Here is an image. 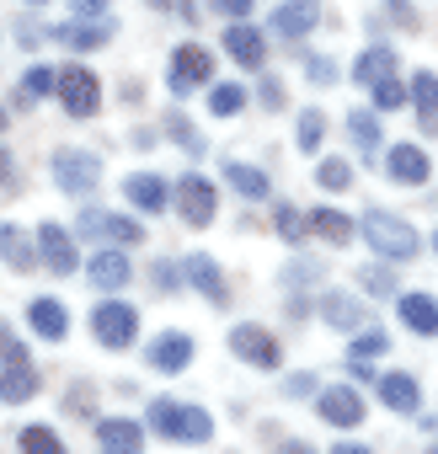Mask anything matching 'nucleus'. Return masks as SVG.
<instances>
[{
	"instance_id": "obj_8",
	"label": "nucleus",
	"mask_w": 438,
	"mask_h": 454,
	"mask_svg": "<svg viewBox=\"0 0 438 454\" xmlns=\"http://www.w3.org/2000/svg\"><path fill=\"white\" fill-rule=\"evenodd\" d=\"M214 208H219V192H214L208 176H182V182H176V214L192 224V231L214 224Z\"/></svg>"
},
{
	"instance_id": "obj_11",
	"label": "nucleus",
	"mask_w": 438,
	"mask_h": 454,
	"mask_svg": "<svg viewBox=\"0 0 438 454\" xmlns=\"http://www.w3.org/2000/svg\"><path fill=\"white\" fill-rule=\"evenodd\" d=\"M192 358H198V342H192L187 332H160V337L145 348V364L160 369V374H182Z\"/></svg>"
},
{
	"instance_id": "obj_30",
	"label": "nucleus",
	"mask_w": 438,
	"mask_h": 454,
	"mask_svg": "<svg viewBox=\"0 0 438 454\" xmlns=\"http://www.w3.org/2000/svg\"><path fill=\"white\" fill-rule=\"evenodd\" d=\"M241 107H246V86H236V81L208 86V113H214V118H236Z\"/></svg>"
},
{
	"instance_id": "obj_17",
	"label": "nucleus",
	"mask_w": 438,
	"mask_h": 454,
	"mask_svg": "<svg viewBox=\"0 0 438 454\" xmlns=\"http://www.w3.org/2000/svg\"><path fill=\"white\" fill-rule=\"evenodd\" d=\"M364 395H358V385H332V390H321V417L332 422V427H358L364 422Z\"/></svg>"
},
{
	"instance_id": "obj_22",
	"label": "nucleus",
	"mask_w": 438,
	"mask_h": 454,
	"mask_svg": "<svg viewBox=\"0 0 438 454\" xmlns=\"http://www.w3.org/2000/svg\"><path fill=\"white\" fill-rule=\"evenodd\" d=\"M97 443H102V449H113V454H134V449H145V422L102 417V422H97Z\"/></svg>"
},
{
	"instance_id": "obj_37",
	"label": "nucleus",
	"mask_w": 438,
	"mask_h": 454,
	"mask_svg": "<svg viewBox=\"0 0 438 454\" xmlns=\"http://www.w3.org/2000/svg\"><path fill=\"white\" fill-rule=\"evenodd\" d=\"M411 102V86H401L395 75H385L379 86H374V113H401Z\"/></svg>"
},
{
	"instance_id": "obj_52",
	"label": "nucleus",
	"mask_w": 438,
	"mask_h": 454,
	"mask_svg": "<svg viewBox=\"0 0 438 454\" xmlns=\"http://www.w3.org/2000/svg\"><path fill=\"white\" fill-rule=\"evenodd\" d=\"M390 12H395L401 22H411V0H390Z\"/></svg>"
},
{
	"instance_id": "obj_6",
	"label": "nucleus",
	"mask_w": 438,
	"mask_h": 454,
	"mask_svg": "<svg viewBox=\"0 0 438 454\" xmlns=\"http://www.w3.org/2000/svg\"><path fill=\"white\" fill-rule=\"evenodd\" d=\"M231 353H236L241 364H252V369H278V364H284V348H278V337H273L268 326H257V321H241V326H231Z\"/></svg>"
},
{
	"instance_id": "obj_15",
	"label": "nucleus",
	"mask_w": 438,
	"mask_h": 454,
	"mask_svg": "<svg viewBox=\"0 0 438 454\" xmlns=\"http://www.w3.org/2000/svg\"><path fill=\"white\" fill-rule=\"evenodd\" d=\"M86 278L97 284V289H123V284H134V268H129V257H123V247H97V257L86 262Z\"/></svg>"
},
{
	"instance_id": "obj_32",
	"label": "nucleus",
	"mask_w": 438,
	"mask_h": 454,
	"mask_svg": "<svg viewBox=\"0 0 438 454\" xmlns=\"http://www.w3.org/2000/svg\"><path fill=\"white\" fill-rule=\"evenodd\" d=\"M54 81H59V70H54V65H33V70L22 75L17 107H27V102H38V97H54Z\"/></svg>"
},
{
	"instance_id": "obj_25",
	"label": "nucleus",
	"mask_w": 438,
	"mask_h": 454,
	"mask_svg": "<svg viewBox=\"0 0 438 454\" xmlns=\"http://www.w3.org/2000/svg\"><path fill=\"white\" fill-rule=\"evenodd\" d=\"M38 395V369L33 364H6L0 369V406H22Z\"/></svg>"
},
{
	"instance_id": "obj_46",
	"label": "nucleus",
	"mask_w": 438,
	"mask_h": 454,
	"mask_svg": "<svg viewBox=\"0 0 438 454\" xmlns=\"http://www.w3.org/2000/svg\"><path fill=\"white\" fill-rule=\"evenodd\" d=\"M305 81H310V86H332V81H337L332 59H305Z\"/></svg>"
},
{
	"instance_id": "obj_10",
	"label": "nucleus",
	"mask_w": 438,
	"mask_h": 454,
	"mask_svg": "<svg viewBox=\"0 0 438 454\" xmlns=\"http://www.w3.org/2000/svg\"><path fill=\"white\" fill-rule=\"evenodd\" d=\"M182 278H187V289H198L208 305H231V284H225V273H219V262H214L208 252H192V257L182 262Z\"/></svg>"
},
{
	"instance_id": "obj_18",
	"label": "nucleus",
	"mask_w": 438,
	"mask_h": 454,
	"mask_svg": "<svg viewBox=\"0 0 438 454\" xmlns=\"http://www.w3.org/2000/svg\"><path fill=\"white\" fill-rule=\"evenodd\" d=\"M27 326H33V337H43V342H65V337H70V310H65L54 294H43V300L27 305Z\"/></svg>"
},
{
	"instance_id": "obj_23",
	"label": "nucleus",
	"mask_w": 438,
	"mask_h": 454,
	"mask_svg": "<svg viewBox=\"0 0 438 454\" xmlns=\"http://www.w3.org/2000/svg\"><path fill=\"white\" fill-rule=\"evenodd\" d=\"M395 310H401L406 332L438 337V300H433V294H395Z\"/></svg>"
},
{
	"instance_id": "obj_39",
	"label": "nucleus",
	"mask_w": 438,
	"mask_h": 454,
	"mask_svg": "<svg viewBox=\"0 0 438 454\" xmlns=\"http://www.w3.org/2000/svg\"><path fill=\"white\" fill-rule=\"evenodd\" d=\"M358 289L374 294V300H395V273H390L385 262H379V268H364V273H358Z\"/></svg>"
},
{
	"instance_id": "obj_7",
	"label": "nucleus",
	"mask_w": 438,
	"mask_h": 454,
	"mask_svg": "<svg viewBox=\"0 0 438 454\" xmlns=\"http://www.w3.org/2000/svg\"><path fill=\"white\" fill-rule=\"evenodd\" d=\"M208 81H214V54L198 49V43H182V49L171 54V75H166L171 97H192V91L208 86Z\"/></svg>"
},
{
	"instance_id": "obj_19",
	"label": "nucleus",
	"mask_w": 438,
	"mask_h": 454,
	"mask_svg": "<svg viewBox=\"0 0 438 454\" xmlns=\"http://www.w3.org/2000/svg\"><path fill=\"white\" fill-rule=\"evenodd\" d=\"M0 262L17 268V273H33L38 268V236L17 231V224L6 219V224H0Z\"/></svg>"
},
{
	"instance_id": "obj_14",
	"label": "nucleus",
	"mask_w": 438,
	"mask_h": 454,
	"mask_svg": "<svg viewBox=\"0 0 438 454\" xmlns=\"http://www.w3.org/2000/svg\"><path fill=\"white\" fill-rule=\"evenodd\" d=\"M385 176H390V182H406V187H422V182L433 176L427 150H417V145H390V150H385Z\"/></svg>"
},
{
	"instance_id": "obj_40",
	"label": "nucleus",
	"mask_w": 438,
	"mask_h": 454,
	"mask_svg": "<svg viewBox=\"0 0 438 454\" xmlns=\"http://www.w3.org/2000/svg\"><path fill=\"white\" fill-rule=\"evenodd\" d=\"M385 348H390V337H385V332H374V326H364V332H353L348 358H379Z\"/></svg>"
},
{
	"instance_id": "obj_44",
	"label": "nucleus",
	"mask_w": 438,
	"mask_h": 454,
	"mask_svg": "<svg viewBox=\"0 0 438 454\" xmlns=\"http://www.w3.org/2000/svg\"><path fill=\"white\" fill-rule=\"evenodd\" d=\"M17 182H22V171H17V155L0 145V192H17Z\"/></svg>"
},
{
	"instance_id": "obj_33",
	"label": "nucleus",
	"mask_w": 438,
	"mask_h": 454,
	"mask_svg": "<svg viewBox=\"0 0 438 454\" xmlns=\"http://www.w3.org/2000/svg\"><path fill=\"white\" fill-rule=\"evenodd\" d=\"M102 241H113V247H139V241H145V224H139V219H123V214H102Z\"/></svg>"
},
{
	"instance_id": "obj_5",
	"label": "nucleus",
	"mask_w": 438,
	"mask_h": 454,
	"mask_svg": "<svg viewBox=\"0 0 438 454\" xmlns=\"http://www.w3.org/2000/svg\"><path fill=\"white\" fill-rule=\"evenodd\" d=\"M91 337L102 342V348H129L134 337H139V310L134 305H123V300H102L97 310H91Z\"/></svg>"
},
{
	"instance_id": "obj_50",
	"label": "nucleus",
	"mask_w": 438,
	"mask_h": 454,
	"mask_svg": "<svg viewBox=\"0 0 438 454\" xmlns=\"http://www.w3.org/2000/svg\"><path fill=\"white\" fill-rule=\"evenodd\" d=\"M284 390H289V395H316V374H289Z\"/></svg>"
},
{
	"instance_id": "obj_36",
	"label": "nucleus",
	"mask_w": 438,
	"mask_h": 454,
	"mask_svg": "<svg viewBox=\"0 0 438 454\" xmlns=\"http://www.w3.org/2000/svg\"><path fill=\"white\" fill-rule=\"evenodd\" d=\"M17 443H22V449H33V454H65V438H59L54 427H43V422L22 427V433H17Z\"/></svg>"
},
{
	"instance_id": "obj_27",
	"label": "nucleus",
	"mask_w": 438,
	"mask_h": 454,
	"mask_svg": "<svg viewBox=\"0 0 438 454\" xmlns=\"http://www.w3.org/2000/svg\"><path fill=\"white\" fill-rule=\"evenodd\" d=\"M379 401L390 406V411H417L422 406V385L411 380V374H379Z\"/></svg>"
},
{
	"instance_id": "obj_29",
	"label": "nucleus",
	"mask_w": 438,
	"mask_h": 454,
	"mask_svg": "<svg viewBox=\"0 0 438 454\" xmlns=\"http://www.w3.org/2000/svg\"><path fill=\"white\" fill-rule=\"evenodd\" d=\"M385 75H395V54H390L385 43H374V49H364V54H358V65H353V81L374 91V86H379Z\"/></svg>"
},
{
	"instance_id": "obj_24",
	"label": "nucleus",
	"mask_w": 438,
	"mask_h": 454,
	"mask_svg": "<svg viewBox=\"0 0 438 454\" xmlns=\"http://www.w3.org/2000/svg\"><path fill=\"white\" fill-rule=\"evenodd\" d=\"M305 219H310V236H321L326 247H348V241L358 236V224H353L342 208H310Z\"/></svg>"
},
{
	"instance_id": "obj_16",
	"label": "nucleus",
	"mask_w": 438,
	"mask_h": 454,
	"mask_svg": "<svg viewBox=\"0 0 438 454\" xmlns=\"http://www.w3.org/2000/svg\"><path fill=\"white\" fill-rule=\"evenodd\" d=\"M321 321L332 326V332H364L369 326V310L358 305V294H342V289H332V294H321Z\"/></svg>"
},
{
	"instance_id": "obj_53",
	"label": "nucleus",
	"mask_w": 438,
	"mask_h": 454,
	"mask_svg": "<svg viewBox=\"0 0 438 454\" xmlns=\"http://www.w3.org/2000/svg\"><path fill=\"white\" fill-rule=\"evenodd\" d=\"M171 6H176V12H182V17H187V22H192V17H198V6H192V0H171Z\"/></svg>"
},
{
	"instance_id": "obj_43",
	"label": "nucleus",
	"mask_w": 438,
	"mask_h": 454,
	"mask_svg": "<svg viewBox=\"0 0 438 454\" xmlns=\"http://www.w3.org/2000/svg\"><path fill=\"white\" fill-rule=\"evenodd\" d=\"M257 97H262V107H268V113H278V107L289 102V91H284V81H278V75H262V81H257Z\"/></svg>"
},
{
	"instance_id": "obj_54",
	"label": "nucleus",
	"mask_w": 438,
	"mask_h": 454,
	"mask_svg": "<svg viewBox=\"0 0 438 454\" xmlns=\"http://www.w3.org/2000/svg\"><path fill=\"white\" fill-rule=\"evenodd\" d=\"M6 123H12V107H6V102H0V134H6Z\"/></svg>"
},
{
	"instance_id": "obj_48",
	"label": "nucleus",
	"mask_w": 438,
	"mask_h": 454,
	"mask_svg": "<svg viewBox=\"0 0 438 454\" xmlns=\"http://www.w3.org/2000/svg\"><path fill=\"white\" fill-rule=\"evenodd\" d=\"M214 12L236 22V17H252V0H214Z\"/></svg>"
},
{
	"instance_id": "obj_34",
	"label": "nucleus",
	"mask_w": 438,
	"mask_h": 454,
	"mask_svg": "<svg viewBox=\"0 0 438 454\" xmlns=\"http://www.w3.org/2000/svg\"><path fill=\"white\" fill-rule=\"evenodd\" d=\"M348 139H353L358 150H374V145H379V118H374V107H353V113H348Z\"/></svg>"
},
{
	"instance_id": "obj_31",
	"label": "nucleus",
	"mask_w": 438,
	"mask_h": 454,
	"mask_svg": "<svg viewBox=\"0 0 438 454\" xmlns=\"http://www.w3.org/2000/svg\"><path fill=\"white\" fill-rule=\"evenodd\" d=\"M273 224H278V241H289V247H300L310 236V219L294 203H273Z\"/></svg>"
},
{
	"instance_id": "obj_2",
	"label": "nucleus",
	"mask_w": 438,
	"mask_h": 454,
	"mask_svg": "<svg viewBox=\"0 0 438 454\" xmlns=\"http://www.w3.org/2000/svg\"><path fill=\"white\" fill-rule=\"evenodd\" d=\"M358 236H364L385 262H411V257L422 252V236L411 231L401 214H385V208H369V214L358 219Z\"/></svg>"
},
{
	"instance_id": "obj_26",
	"label": "nucleus",
	"mask_w": 438,
	"mask_h": 454,
	"mask_svg": "<svg viewBox=\"0 0 438 454\" xmlns=\"http://www.w3.org/2000/svg\"><path fill=\"white\" fill-rule=\"evenodd\" d=\"M225 187H231V192H241L246 203H262V198L273 192L268 171H257V166H246V160H225Z\"/></svg>"
},
{
	"instance_id": "obj_42",
	"label": "nucleus",
	"mask_w": 438,
	"mask_h": 454,
	"mask_svg": "<svg viewBox=\"0 0 438 454\" xmlns=\"http://www.w3.org/2000/svg\"><path fill=\"white\" fill-rule=\"evenodd\" d=\"M166 134H171V139H176L187 155H203V134H198L187 118H166Z\"/></svg>"
},
{
	"instance_id": "obj_1",
	"label": "nucleus",
	"mask_w": 438,
	"mask_h": 454,
	"mask_svg": "<svg viewBox=\"0 0 438 454\" xmlns=\"http://www.w3.org/2000/svg\"><path fill=\"white\" fill-rule=\"evenodd\" d=\"M150 433H160L171 443H208L214 438V417L203 406H192V401L160 395V401H150Z\"/></svg>"
},
{
	"instance_id": "obj_51",
	"label": "nucleus",
	"mask_w": 438,
	"mask_h": 454,
	"mask_svg": "<svg viewBox=\"0 0 438 454\" xmlns=\"http://www.w3.org/2000/svg\"><path fill=\"white\" fill-rule=\"evenodd\" d=\"M102 6H107V0H70L75 17H102Z\"/></svg>"
},
{
	"instance_id": "obj_21",
	"label": "nucleus",
	"mask_w": 438,
	"mask_h": 454,
	"mask_svg": "<svg viewBox=\"0 0 438 454\" xmlns=\"http://www.w3.org/2000/svg\"><path fill=\"white\" fill-rule=\"evenodd\" d=\"M123 198H129L134 208H145V214H160V208L171 203V192H166V182H160L155 171H134V176H123Z\"/></svg>"
},
{
	"instance_id": "obj_56",
	"label": "nucleus",
	"mask_w": 438,
	"mask_h": 454,
	"mask_svg": "<svg viewBox=\"0 0 438 454\" xmlns=\"http://www.w3.org/2000/svg\"><path fill=\"white\" fill-rule=\"evenodd\" d=\"M27 6H49V0H27Z\"/></svg>"
},
{
	"instance_id": "obj_12",
	"label": "nucleus",
	"mask_w": 438,
	"mask_h": 454,
	"mask_svg": "<svg viewBox=\"0 0 438 454\" xmlns=\"http://www.w3.org/2000/svg\"><path fill=\"white\" fill-rule=\"evenodd\" d=\"M225 54H231L236 65H246V70H262V59H268V38H262V27H252L246 17L225 22Z\"/></svg>"
},
{
	"instance_id": "obj_55",
	"label": "nucleus",
	"mask_w": 438,
	"mask_h": 454,
	"mask_svg": "<svg viewBox=\"0 0 438 454\" xmlns=\"http://www.w3.org/2000/svg\"><path fill=\"white\" fill-rule=\"evenodd\" d=\"M150 6H171V0H150Z\"/></svg>"
},
{
	"instance_id": "obj_20",
	"label": "nucleus",
	"mask_w": 438,
	"mask_h": 454,
	"mask_svg": "<svg viewBox=\"0 0 438 454\" xmlns=\"http://www.w3.org/2000/svg\"><path fill=\"white\" fill-rule=\"evenodd\" d=\"M316 22H321V0H284V6L273 12V33L278 38H305Z\"/></svg>"
},
{
	"instance_id": "obj_57",
	"label": "nucleus",
	"mask_w": 438,
	"mask_h": 454,
	"mask_svg": "<svg viewBox=\"0 0 438 454\" xmlns=\"http://www.w3.org/2000/svg\"><path fill=\"white\" fill-rule=\"evenodd\" d=\"M433 252H438V231H433Z\"/></svg>"
},
{
	"instance_id": "obj_28",
	"label": "nucleus",
	"mask_w": 438,
	"mask_h": 454,
	"mask_svg": "<svg viewBox=\"0 0 438 454\" xmlns=\"http://www.w3.org/2000/svg\"><path fill=\"white\" fill-rule=\"evenodd\" d=\"M406 86H411V107H417L422 129H427V134H438V75H433V70H417Z\"/></svg>"
},
{
	"instance_id": "obj_3",
	"label": "nucleus",
	"mask_w": 438,
	"mask_h": 454,
	"mask_svg": "<svg viewBox=\"0 0 438 454\" xmlns=\"http://www.w3.org/2000/svg\"><path fill=\"white\" fill-rule=\"evenodd\" d=\"M49 171H54L59 192H70V198H91L102 187V155H91V150H54Z\"/></svg>"
},
{
	"instance_id": "obj_47",
	"label": "nucleus",
	"mask_w": 438,
	"mask_h": 454,
	"mask_svg": "<svg viewBox=\"0 0 438 454\" xmlns=\"http://www.w3.org/2000/svg\"><path fill=\"white\" fill-rule=\"evenodd\" d=\"M176 273H182L176 262H155V289H160V294H176V289H182V278H176Z\"/></svg>"
},
{
	"instance_id": "obj_9",
	"label": "nucleus",
	"mask_w": 438,
	"mask_h": 454,
	"mask_svg": "<svg viewBox=\"0 0 438 454\" xmlns=\"http://www.w3.org/2000/svg\"><path fill=\"white\" fill-rule=\"evenodd\" d=\"M38 262L49 268V273H59V278H70L75 268H81V252H75V236L70 231H59V224H38Z\"/></svg>"
},
{
	"instance_id": "obj_38",
	"label": "nucleus",
	"mask_w": 438,
	"mask_h": 454,
	"mask_svg": "<svg viewBox=\"0 0 438 454\" xmlns=\"http://www.w3.org/2000/svg\"><path fill=\"white\" fill-rule=\"evenodd\" d=\"M316 182H321L326 192H342V187L353 182V166H348L342 155H326V160H316Z\"/></svg>"
},
{
	"instance_id": "obj_41",
	"label": "nucleus",
	"mask_w": 438,
	"mask_h": 454,
	"mask_svg": "<svg viewBox=\"0 0 438 454\" xmlns=\"http://www.w3.org/2000/svg\"><path fill=\"white\" fill-rule=\"evenodd\" d=\"M0 364H33V353H27V342L0 321Z\"/></svg>"
},
{
	"instance_id": "obj_35",
	"label": "nucleus",
	"mask_w": 438,
	"mask_h": 454,
	"mask_svg": "<svg viewBox=\"0 0 438 454\" xmlns=\"http://www.w3.org/2000/svg\"><path fill=\"white\" fill-rule=\"evenodd\" d=\"M294 139H300V150H305V155H316V150H321V139H326V113H321V107H305V113H300Z\"/></svg>"
},
{
	"instance_id": "obj_45",
	"label": "nucleus",
	"mask_w": 438,
	"mask_h": 454,
	"mask_svg": "<svg viewBox=\"0 0 438 454\" xmlns=\"http://www.w3.org/2000/svg\"><path fill=\"white\" fill-rule=\"evenodd\" d=\"M316 278H321V268H316V262H289V268H284V284H289V289L316 284Z\"/></svg>"
},
{
	"instance_id": "obj_4",
	"label": "nucleus",
	"mask_w": 438,
	"mask_h": 454,
	"mask_svg": "<svg viewBox=\"0 0 438 454\" xmlns=\"http://www.w3.org/2000/svg\"><path fill=\"white\" fill-rule=\"evenodd\" d=\"M54 97H59V107H65L70 118H91V113L102 107V81H97L86 65H65L59 81H54Z\"/></svg>"
},
{
	"instance_id": "obj_49",
	"label": "nucleus",
	"mask_w": 438,
	"mask_h": 454,
	"mask_svg": "<svg viewBox=\"0 0 438 454\" xmlns=\"http://www.w3.org/2000/svg\"><path fill=\"white\" fill-rule=\"evenodd\" d=\"M102 214H107V208H86V214H81V236L102 241Z\"/></svg>"
},
{
	"instance_id": "obj_13",
	"label": "nucleus",
	"mask_w": 438,
	"mask_h": 454,
	"mask_svg": "<svg viewBox=\"0 0 438 454\" xmlns=\"http://www.w3.org/2000/svg\"><path fill=\"white\" fill-rule=\"evenodd\" d=\"M49 38H54L59 49L91 54V49H102V43L113 38V17H81V22H65V27H54Z\"/></svg>"
}]
</instances>
